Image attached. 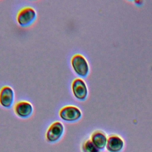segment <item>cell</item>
Wrapping results in <instances>:
<instances>
[{
  "label": "cell",
  "mask_w": 152,
  "mask_h": 152,
  "mask_svg": "<svg viewBox=\"0 0 152 152\" xmlns=\"http://www.w3.org/2000/svg\"><path fill=\"white\" fill-rule=\"evenodd\" d=\"M71 65L74 72L82 77L87 75L89 65L86 58L80 53H75L71 58Z\"/></svg>",
  "instance_id": "obj_1"
},
{
  "label": "cell",
  "mask_w": 152,
  "mask_h": 152,
  "mask_svg": "<svg viewBox=\"0 0 152 152\" xmlns=\"http://www.w3.org/2000/svg\"><path fill=\"white\" fill-rule=\"evenodd\" d=\"M37 13L34 8L31 7L21 8L17 12L16 20L18 24L23 27L31 24L36 18Z\"/></svg>",
  "instance_id": "obj_2"
},
{
  "label": "cell",
  "mask_w": 152,
  "mask_h": 152,
  "mask_svg": "<svg viewBox=\"0 0 152 152\" xmlns=\"http://www.w3.org/2000/svg\"><path fill=\"white\" fill-rule=\"evenodd\" d=\"M59 116L64 121L72 122L79 120L81 118L82 112L78 107L68 104L61 108L59 111Z\"/></svg>",
  "instance_id": "obj_3"
},
{
  "label": "cell",
  "mask_w": 152,
  "mask_h": 152,
  "mask_svg": "<svg viewBox=\"0 0 152 152\" xmlns=\"http://www.w3.org/2000/svg\"><path fill=\"white\" fill-rule=\"evenodd\" d=\"M64 132V125L62 122L59 121H55L49 126L46 131V140L50 143L56 142L61 138Z\"/></svg>",
  "instance_id": "obj_4"
},
{
  "label": "cell",
  "mask_w": 152,
  "mask_h": 152,
  "mask_svg": "<svg viewBox=\"0 0 152 152\" xmlns=\"http://www.w3.org/2000/svg\"><path fill=\"white\" fill-rule=\"evenodd\" d=\"M71 90L74 97L80 100H84L88 94V89L85 81L80 78H76L72 81Z\"/></svg>",
  "instance_id": "obj_5"
},
{
  "label": "cell",
  "mask_w": 152,
  "mask_h": 152,
  "mask_svg": "<svg viewBox=\"0 0 152 152\" xmlns=\"http://www.w3.org/2000/svg\"><path fill=\"white\" fill-rule=\"evenodd\" d=\"M14 112L19 118H27L32 115L33 106L27 100H20L14 104Z\"/></svg>",
  "instance_id": "obj_6"
},
{
  "label": "cell",
  "mask_w": 152,
  "mask_h": 152,
  "mask_svg": "<svg viewBox=\"0 0 152 152\" xmlns=\"http://www.w3.org/2000/svg\"><path fill=\"white\" fill-rule=\"evenodd\" d=\"M14 91L10 86H4L0 89V105L5 108H10L14 101Z\"/></svg>",
  "instance_id": "obj_7"
},
{
  "label": "cell",
  "mask_w": 152,
  "mask_h": 152,
  "mask_svg": "<svg viewBox=\"0 0 152 152\" xmlns=\"http://www.w3.org/2000/svg\"><path fill=\"white\" fill-rule=\"evenodd\" d=\"M90 140L94 145L100 149H103L107 144V138L105 134L100 131H96L91 135Z\"/></svg>",
  "instance_id": "obj_8"
},
{
  "label": "cell",
  "mask_w": 152,
  "mask_h": 152,
  "mask_svg": "<svg viewBox=\"0 0 152 152\" xmlns=\"http://www.w3.org/2000/svg\"><path fill=\"white\" fill-rule=\"evenodd\" d=\"M106 145L108 151L110 152H118L123 147L124 142L121 138L115 135L109 138Z\"/></svg>",
  "instance_id": "obj_9"
},
{
  "label": "cell",
  "mask_w": 152,
  "mask_h": 152,
  "mask_svg": "<svg viewBox=\"0 0 152 152\" xmlns=\"http://www.w3.org/2000/svg\"><path fill=\"white\" fill-rule=\"evenodd\" d=\"M82 152H100L99 148H97L90 140L85 141L81 145Z\"/></svg>",
  "instance_id": "obj_10"
}]
</instances>
